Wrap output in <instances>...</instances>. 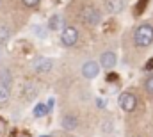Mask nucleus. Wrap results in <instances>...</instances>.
Wrapping results in <instances>:
<instances>
[{
	"label": "nucleus",
	"mask_w": 153,
	"mask_h": 137,
	"mask_svg": "<svg viewBox=\"0 0 153 137\" xmlns=\"http://www.w3.org/2000/svg\"><path fill=\"white\" fill-rule=\"evenodd\" d=\"M134 41L137 46L141 48H146L153 43V27L150 23H143L135 29V34H134Z\"/></svg>",
	"instance_id": "nucleus-1"
},
{
	"label": "nucleus",
	"mask_w": 153,
	"mask_h": 137,
	"mask_svg": "<svg viewBox=\"0 0 153 137\" xmlns=\"http://www.w3.org/2000/svg\"><path fill=\"white\" fill-rule=\"evenodd\" d=\"M80 16H82V22H85L87 25H98L100 23V13L93 5H85L82 9V14Z\"/></svg>",
	"instance_id": "nucleus-2"
},
{
	"label": "nucleus",
	"mask_w": 153,
	"mask_h": 137,
	"mask_svg": "<svg viewBox=\"0 0 153 137\" xmlns=\"http://www.w3.org/2000/svg\"><path fill=\"white\" fill-rule=\"evenodd\" d=\"M117 102H119V107H121L125 112H132V110H135V107H137V98H135V95H132V93H121Z\"/></svg>",
	"instance_id": "nucleus-3"
},
{
	"label": "nucleus",
	"mask_w": 153,
	"mask_h": 137,
	"mask_svg": "<svg viewBox=\"0 0 153 137\" xmlns=\"http://www.w3.org/2000/svg\"><path fill=\"white\" fill-rule=\"evenodd\" d=\"M61 41L64 46H73L78 41V32H76L75 27H64L61 32Z\"/></svg>",
	"instance_id": "nucleus-4"
},
{
	"label": "nucleus",
	"mask_w": 153,
	"mask_h": 137,
	"mask_svg": "<svg viewBox=\"0 0 153 137\" xmlns=\"http://www.w3.org/2000/svg\"><path fill=\"white\" fill-rule=\"evenodd\" d=\"M98 73H100V64L94 61H87L82 66V75L85 78H94V77H98Z\"/></svg>",
	"instance_id": "nucleus-5"
},
{
	"label": "nucleus",
	"mask_w": 153,
	"mask_h": 137,
	"mask_svg": "<svg viewBox=\"0 0 153 137\" xmlns=\"http://www.w3.org/2000/svg\"><path fill=\"white\" fill-rule=\"evenodd\" d=\"M116 54L114 52H103L100 57V66L103 69H112L116 66Z\"/></svg>",
	"instance_id": "nucleus-6"
},
{
	"label": "nucleus",
	"mask_w": 153,
	"mask_h": 137,
	"mask_svg": "<svg viewBox=\"0 0 153 137\" xmlns=\"http://www.w3.org/2000/svg\"><path fill=\"white\" fill-rule=\"evenodd\" d=\"M52 66H53V63L48 57H39V59H36V63H34V69L38 73H48L52 69Z\"/></svg>",
	"instance_id": "nucleus-7"
},
{
	"label": "nucleus",
	"mask_w": 153,
	"mask_h": 137,
	"mask_svg": "<svg viewBox=\"0 0 153 137\" xmlns=\"http://www.w3.org/2000/svg\"><path fill=\"white\" fill-rule=\"evenodd\" d=\"M48 27H50L52 31H62V29H64L62 16H59V14H53V16L50 18V22H48Z\"/></svg>",
	"instance_id": "nucleus-8"
},
{
	"label": "nucleus",
	"mask_w": 153,
	"mask_h": 137,
	"mask_svg": "<svg viewBox=\"0 0 153 137\" xmlns=\"http://www.w3.org/2000/svg\"><path fill=\"white\" fill-rule=\"evenodd\" d=\"M76 125H78V123H76L75 116H64V118H62V128H64V130H70V132H71V130L76 128Z\"/></svg>",
	"instance_id": "nucleus-9"
},
{
	"label": "nucleus",
	"mask_w": 153,
	"mask_h": 137,
	"mask_svg": "<svg viewBox=\"0 0 153 137\" xmlns=\"http://www.w3.org/2000/svg\"><path fill=\"white\" fill-rule=\"evenodd\" d=\"M107 9H109V13H119V11H123V0H107Z\"/></svg>",
	"instance_id": "nucleus-10"
},
{
	"label": "nucleus",
	"mask_w": 153,
	"mask_h": 137,
	"mask_svg": "<svg viewBox=\"0 0 153 137\" xmlns=\"http://www.w3.org/2000/svg\"><path fill=\"white\" fill-rule=\"evenodd\" d=\"M46 112H48V107H46V103H38V105L34 107V116H36V118H43Z\"/></svg>",
	"instance_id": "nucleus-11"
},
{
	"label": "nucleus",
	"mask_w": 153,
	"mask_h": 137,
	"mask_svg": "<svg viewBox=\"0 0 153 137\" xmlns=\"http://www.w3.org/2000/svg\"><path fill=\"white\" fill-rule=\"evenodd\" d=\"M9 98V84H0V103L7 102Z\"/></svg>",
	"instance_id": "nucleus-12"
},
{
	"label": "nucleus",
	"mask_w": 153,
	"mask_h": 137,
	"mask_svg": "<svg viewBox=\"0 0 153 137\" xmlns=\"http://www.w3.org/2000/svg\"><path fill=\"white\" fill-rule=\"evenodd\" d=\"M9 36H11V29L5 27V25H2L0 27V43H5L9 39Z\"/></svg>",
	"instance_id": "nucleus-13"
},
{
	"label": "nucleus",
	"mask_w": 153,
	"mask_h": 137,
	"mask_svg": "<svg viewBox=\"0 0 153 137\" xmlns=\"http://www.w3.org/2000/svg\"><path fill=\"white\" fill-rule=\"evenodd\" d=\"M144 89H146V93H148V95H152V96H153V75H152V77H148V78L144 80Z\"/></svg>",
	"instance_id": "nucleus-14"
},
{
	"label": "nucleus",
	"mask_w": 153,
	"mask_h": 137,
	"mask_svg": "<svg viewBox=\"0 0 153 137\" xmlns=\"http://www.w3.org/2000/svg\"><path fill=\"white\" fill-rule=\"evenodd\" d=\"M32 31H34V34L38 36V37H41V39H45V37H46V29H45V27L34 25V27H32Z\"/></svg>",
	"instance_id": "nucleus-15"
},
{
	"label": "nucleus",
	"mask_w": 153,
	"mask_h": 137,
	"mask_svg": "<svg viewBox=\"0 0 153 137\" xmlns=\"http://www.w3.org/2000/svg\"><path fill=\"white\" fill-rule=\"evenodd\" d=\"M39 2H41V0H23V4H25L27 7H36Z\"/></svg>",
	"instance_id": "nucleus-16"
},
{
	"label": "nucleus",
	"mask_w": 153,
	"mask_h": 137,
	"mask_svg": "<svg viewBox=\"0 0 153 137\" xmlns=\"http://www.w3.org/2000/svg\"><path fill=\"white\" fill-rule=\"evenodd\" d=\"M46 107H48V110H50V109L53 107V98H50V100H48V103H46Z\"/></svg>",
	"instance_id": "nucleus-17"
},
{
	"label": "nucleus",
	"mask_w": 153,
	"mask_h": 137,
	"mask_svg": "<svg viewBox=\"0 0 153 137\" xmlns=\"http://www.w3.org/2000/svg\"><path fill=\"white\" fill-rule=\"evenodd\" d=\"M96 105H98V107H105V102H103V100H98Z\"/></svg>",
	"instance_id": "nucleus-18"
},
{
	"label": "nucleus",
	"mask_w": 153,
	"mask_h": 137,
	"mask_svg": "<svg viewBox=\"0 0 153 137\" xmlns=\"http://www.w3.org/2000/svg\"><path fill=\"white\" fill-rule=\"evenodd\" d=\"M41 137H50V136H41Z\"/></svg>",
	"instance_id": "nucleus-19"
}]
</instances>
